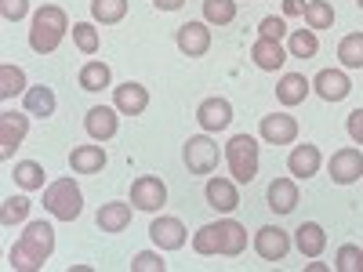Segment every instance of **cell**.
<instances>
[{"label":"cell","mask_w":363,"mask_h":272,"mask_svg":"<svg viewBox=\"0 0 363 272\" xmlns=\"http://www.w3.org/2000/svg\"><path fill=\"white\" fill-rule=\"evenodd\" d=\"M51 251H55V229L44 218L40 222H29L26 232H22V239L8 251V265L18 268V272H37V268H44V261L51 258Z\"/></svg>","instance_id":"obj_1"},{"label":"cell","mask_w":363,"mask_h":272,"mask_svg":"<svg viewBox=\"0 0 363 272\" xmlns=\"http://www.w3.org/2000/svg\"><path fill=\"white\" fill-rule=\"evenodd\" d=\"M244 247H247V229L233 218L211 222V225L196 229V236H193V251L203 254V258H211V254L236 258V254H244Z\"/></svg>","instance_id":"obj_2"},{"label":"cell","mask_w":363,"mask_h":272,"mask_svg":"<svg viewBox=\"0 0 363 272\" xmlns=\"http://www.w3.org/2000/svg\"><path fill=\"white\" fill-rule=\"evenodd\" d=\"M66 29H69L66 11L55 8V4H44L33 15V26H29V47H33L37 55H51L58 44L66 40Z\"/></svg>","instance_id":"obj_3"},{"label":"cell","mask_w":363,"mask_h":272,"mask_svg":"<svg viewBox=\"0 0 363 272\" xmlns=\"http://www.w3.org/2000/svg\"><path fill=\"white\" fill-rule=\"evenodd\" d=\"M44 210L51 218L58 222H73L80 218V210H84V193L73 178H58L51 181V186L44 189Z\"/></svg>","instance_id":"obj_4"},{"label":"cell","mask_w":363,"mask_h":272,"mask_svg":"<svg viewBox=\"0 0 363 272\" xmlns=\"http://www.w3.org/2000/svg\"><path fill=\"white\" fill-rule=\"evenodd\" d=\"M225 164H229V174L233 181H251L258 178V142L251 135H233L229 145H225Z\"/></svg>","instance_id":"obj_5"},{"label":"cell","mask_w":363,"mask_h":272,"mask_svg":"<svg viewBox=\"0 0 363 272\" xmlns=\"http://www.w3.org/2000/svg\"><path fill=\"white\" fill-rule=\"evenodd\" d=\"M182 160H186V167L193 174H211L218 167V145L211 142L207 135H193L186 142V149H182Z\"/></svg>","instance_id":"obj_6"},{"label":"cell","mask_w":363,"mask_h":272,"mask_svg":"<svg viewBox=\"0 0 363 272\" xmlns=\"http://www.w3.org/2000/svg\"><path fill=\"white\" fill-rule=\"evenodd\" d=\"M29 135V113H0V157L11 160L22 138Z\"/></svg>","instance_id":"obj_7"},{"label":"cell","mask_w":363,"mask_h":272,"mask_svg":"<svg viewBox=\"0 0 363 272\" xmlns=\"http://www.w3.org/2000/svg\"><path fill=\"white\" fill-rule=\"evenodd\" d=\"M131 203L138 210H160L167 203V186L157 174H142L131 181Z\"/></svg>","instance_id":"obj_8"},{"label":"cell","mask_w":363,"mask_h":272,"mask_svg":"<svg viewBox=\"0 0 363 272\" xmlns=\"http://www.w3.org/2000/svg\"><path fill=\"white\" fill-rule=\"evenodd\" d=\"M255 251H258V258H265V261H284L287 251H291V236H287L280 225H262V229L255 232Z\"/></svg>","instance_id":"obj_9"},{"label":"cell","mask_w":363,"mask_h":272,"mask_svg":"<svg viewBox=\"0 0 363 272\" xmlns=\"http://www.w3.org/2000/svg\"><path fill=\"white\" fill-rule=\"evenodd\" d=\"M327 171H330V181H338V186H352V181L363 178V153H359V149H338V153L330 157Z\"/></svg>","instance_id":"obj_10"},{"label":"cell","mask_w":363,"mask_h":272,"mask_svg":"<svg viewBox=\"0 0 363 272\" xmlns=\"http://www.w3.org/2000/svg\"><path fill=\"white\" fill-rule=\"evenodd\" d=\"M174 44H178L182 55H189V58L207 55L211 51V29H207V22H186V26H178Z\"/></svg>","instance_id":"obj_11"},{"label":"cell","mask_w":363,"mask_h":272,"mask_svg":"<svg viewBox=\"0 0 363 272\" xmlns=\"http://www.w3.org/2000/svg\"><path fill=\"white\" fill-rule=\"evenodd\" d=\"M120 109H109V106H91L87 116H84V128L95 142H109L116 131H120Z\"/></svg>","instance_id":"obj_12"},{"label":"cell","mask_w":363,"mask_h":272,"mask_svg":"<svg viewBox=\"0 0 363 272\" xmlns=\"http://www.w3.org/2000/svg\"><path fill=\"white\" fill-rule=\"evenodd\" d=\"M258 131H262V138L269 145H291L298 138V120L287 116V113H269V116H262Z\"/></svg>","instance_id":"obj_13"},{"label":"cell","mask_w":363,"mask_h":272,"mask_svg":"<svg viewBox=\"0 0 363 272\" xmlns=\"http://www.w3.org/2000/svg\"><path fill=\"white\" fill-rule=\"evenodd\" d=\"M313 91L323 102H342V98H349L352 84H349V76L342 69H320L316 80H313Z\"/></svg>","instance_id":"obj_14"},{"label":"cell","mask_w":363,"mask_h":272,"mask_svg":"<svg viewBox=\"0 0 363 272\" xmlns=\"http://www.w3.org/2000/svg\"><path fill=\"white\" fill-rule=\"evenodd\" d=\"M113 106L124 113V116H142V113L149 109V91H145L142 84L128 80V84H120V87L113 91Z\"/></svg>","instance_id":"obj_15"},{"label":"cell","mask_w":363,"mask_h":272,"mask_svg":"<svg viewBox=\"0 0 363 272\" xmlns=\"http://www.w3.org/2000/svg\"><path fill=\"white\" fill-rule=\"evenodd\" d=\"M196 120H200V128L211 135V131H225L233 124V106L225 98H203L200 109H196Z\"/></svg>","instance_id":"obj_16"},{"label":"cell","mask_w":363,"mask_h":272,"mask_svg":"<svg viewBox=\"0 0 363 272\" xmlns=\"http://www.w3.org/2000/svg\"><path fill=\"white\" fill-rule=\"evenodd\" d=\"M149 236H153V244L160 251H182L186 247V225H182L178 218H157L153 225H149Z\"/></svg>","instance_id":"obj_17"},{"label":"cell","mask_w":363,"mask_h":272,"mask_svg":"<svg viewBox=\"0 0 363 272\" xmlns=\"http://www.w3.org/2000/svg\"><path fill=\"white\" fill-rule=\"evenodd\" d=\"M203 196H207V203L215 207V210H222V215H229V210H236V207H240L236 181H229V178H207Z\"/></svg>","instance_id":"obj_18"},{"label":"cell","mask_w":363,"mask_h":272,"mask_svg":"<svg viewBox=\"0 0 363 272\" xmlns=\"http://www.w3.org/2000/svg\"><path fill=\"white\" fill-rule=\"evenodd\" d=\"M320 164H323V157H320V149L316 145H294V153L287 157V171L298 178V181H306V178H313L316 171H320Z\"/></svg>","instance_id":"obj_19"},{"label":"cell","mask_w":363,"mask_h":272,"mask_svg":"<svg viewBox=\"0 0 363 272\" xmlns=\"http://www.w3.org/2000/svg\"><path fill=\"white\" fill-rule=\"evenodd\" d=\"M265 200H269V207L277 210V215H291V210L298 207V186H294V178H272Z\"/></svg>","instance_id":"obj_20"},{"label":"cell","mask_w":363,"mask_h":272,"mask_svg":"<svg viewBox=\"0 0 363 272\" xmlns=\"http://www.w3.org/2000/svg\"><path fill=\"white\" fill-rule=\"evenodd\" d=\"M251 58H255V66H258V69L277 73V69L287 62V51H284L280 40H265V37H258V40L251 44Z\"/></svg>","instance_id":"obj_21"},{"label":"cell","mask_w":363,"mask_h":272,"mask_svg":"<svg viewBox=\"0 0 363 272\" xmlns=\"http://www.w3.org/2000/svg\"><path fill=\"white\" fill-rule=\"evenodd\" d=\"M309 91H313V84L306 80V73H284L277 84V98H280V106H301Z\"/></svg>","instance_id":"obj_22"},{"label":"cell","mask_w":363,"mask_h":272,"mask_svg":"<svg viewBox=\"0 0 363 272\" xmlns=\"http://www.w3.org/2000/svg\"><path fill=\"white\" fill-rule=\"evenodd\" d=\"M106 149L102 145H77L73 153H69V167L77 171V174H99L102 167H106Z\"/></svg>","instance_id":"obj_23"},{"label":"cell","mask_w":363,"mask_h":272,"mask_svg":"<svg viewBox=\"0 0 363 272\" xmlns=\"http://www.w3.org/2000/svg\"><path fill=\"white\" fill-rule=\"evenodd\" d=\"M294 244H298V251L306 254V258H320V254H323V247H327V232H323V225L306 222V225H298Z\"/></svg>","instance_id":"obj_24"},{"label":"cell","mask_w":363,"mask_h":272,"mask_svg":"<svg viewBox=\"0 0 363 272\" xmlns=\"http://www.w3.org/2000/svg\"><path fill=\"white\" fill-rule=\"evenodd\" d=\"M131 225V207L128 203H102L99 207V229L102 232H124Z\"/></svg>","instance_id":"obj_25"},{"label":"cell","mask_w":363,"mask_h":272,"mask_svg":"<svg viewBox=\"0 0 363 272\" xmlns=\"http://www.w3.org/2000/svg\"><path fill=\"white\" fill-rule=\"evenodd\" d=\"M55 106H58V102H55V91H51V87L40 84V87H29V91H26V113H29V116L48 120V116H55Z\"/></svg>","instance_id":"obj_26"},{"label":"cell","mask_w":363,"mask_h":272,"mask_svg":"<svg viewBox=\"0 0 363 272\" xmlns=\"http://www.w3.org/2000/svg\"><path fill=\"white\" fill-rule=\"evenodd\" d=\"M26 91H29V84H26V73L18 66H11V62L0 66V98L11 102L15 95H26Z\"/></svg>","instance_id":"obj_27"},{"label":"cell","mask_w":363,"mask_h":272,"mask_svg":"<svg viewBox=\"0 0 363 272\" xmlns=\"http://www.w3.org/2000/svg\"><path fill=\"white\" fill-rule=\"evenodd\" d=\"M320 51V40L313 29H291V40H287V55L291 58H313Z\"/></svg>","instance_id":"obj_28"},{"label":"cell","mask_w":363,"mask_h":272,"mask_svg":"<svg viewBox=\"0 0 363 272\" xmlns=\"http://www.w3.org/2000/svg\"><path fill=\"white\" fill-rule=\"evenodd\" d=\"M338 62L345 69H363V33H349L338 44Z\"/></svg>","instance_id":"obj_29"},{"label":"cell","mask_w":363,"mask_h":272,"mask_svg":"<svg viewBox=\"0 0 363 272\" xmlns=\"http://www.w3.org/2000/svg\"><path fill=\"white\" fill-rule=\"evenodd\" d=\"M124 15H128V0H91V18L102 26H113Z\"/></svg>","instance_id":"obj_30"},{"label":"cell","mask_w":363,"mask_h":272,"mask_svg":"<svg viewBox=\"0 0 363 272\" xmlns=\"http://www.w3.org/2000/svg\"><path fill=\"white\" fill-rule=\"evenodd\" d=\"M15 181H18L26 193L44 189V167L37 160H22V164H15Z\"/></svg>","instance_id":"obj_31"},{"label":"cell","mask_w":363,"mask_h":272,"mask_svg":"<svg viewBox=\"0 0 363 272\" xmlns=\"http://www.w3.org/2000/svg\"><path fill=\"white\" fill-rule=\"evenodd\" d=\"M236 18L233 0H203V22L207 26H229Z\"/></svg>","instance_id":"obj_32"},{"label":"cell","mask_w":363,"mask_h":272,"mask_svg":"<svg viewBox=\"0 0 363 272\" xmlns=\"http://www.w3.org/2000/svg\"><path fill=\"white\" fill-rule=\"evenodd\" d=\"M109 80H113V73H109L106 62H87L80 69V87L84 91H102V87H109Z\"/></svg>","instance_id":"obj_33"},{"label":"cell","mask_w":363,"mask_h":272,"mask_svg":"<svg viewBox=\"0 0 363 272\" xmlns=\"http://www.w3.org/2000/svg\"><path fill=\"white\" fill-rule=\"evenodd\" d=\"M306 22H309V29H330L335 26V8H330L327 0H309L306 4Z\"/></svg>","instance_id":"obj_34"},{"label":"cell","mask_w":363,"mask_h":272,"mask_svg":"<svg viewBox=\"0 0 363 272\" xmlns=\"http://www.w3.org/2000/svg\"><path fill=\"white\" fill-rule=\"evenodd\" d=\"M73 44H77L84 55H95L99 44H102V40H99V29L91 26V22H77V26H73Z\"/></svg>","instance_id":"obj_35"},{"label":"cell","mask_w":363,"mask_h":272,"mask_svg":"<svg viewBox=\"0 0 363 272\" xmlns=\"http://www.w3.org/2000/svg\"><path fill=\"white\" fill-rule=\"evenodd\" d=\"M335 268H338V272H363V247H356V244L338 247V254H335Z\"/></svg>","instance_id":"obj_36"},{"label":"cell","mask_w":363,"mask_h":272,"mask_svg":"<svg viewBox=\"0 0 363 272\" xmlns=\"http://www.w3.org/2000/svg\"><path fill=\"white\" fill-rule=\"evenodd\" d=\"M29 207H33V203H29L26 196H8V200H4V207H0V222H4V225L26 222V215H29Z\"/></svg>","instance_id":"obj_37"},{"label":"cell","mask_w":363,"mask_h":272,"mask_svg":"<svg viewBox=\"0 0 363 272\" xmlns=\"http://www.w3.org/2000/svg\"><path fill=\"white\" fill-rule=\"evenodd\" d=\"M167 268V261L157 254V251H142V254H135V261H131V272H164Z\"/></svg>","instance_id":"obj_38"},{"label":"cell","mask_w":363,"mask_h":272,"mask_svg":"<svg viewBox=\"0 0 363 272\" xmlns=\"http://www.w3.org/2000/svg\"><path fill=\"white\" fill-rule=\"evenodd\" d=\"M287 33H291V29H287L284 18H277V15L262 18V26H258V37H265V40H284Z\"/></svg>","instance_id":"obj_39"},{"label":"cell","mask_w":363,"mask_h":272,"mask_svg":"<svg viewBox=\"0 0 363 272\" xmlns=\"http://www.w3.org/2000/svg\"><path fill=\"white\" fill-rule=\"evenodd\" d=\"M0 15L8 22H22L29 15V0H0Z\"/></svg>","instance_id":"obj_40"},{"label":"cell","mask_w":363,"mask_h":272,"mask_svg":"<svg viewBox=\"0 0 363 272\" xmlns=\"http://www.w3.org/2000/svg\"><path fill=\"white\" fill-rule=\"evenodd\" d=\"M345 131H349V138H352L356 145H363V109L349 113V120H345Z\"/></svg>","instance_id":"obj_41"},{"label":"cell","mask_w":363,"mask_h":272,"mask_svg":"<svg viewBox=\"0 0 363 272\" xmlns=\"http://www.w3.org/2000/svg\"><path fill=\"white\" fill-rule=\"evenodd\" d=\"M284 11L287 15H306V0H284Z\"/></svg>","instance_id":"obj_42"},{"label":"cell","mask_w":363,"mask_h":272,"mask_svg":"<svg viewBox=\"0 0 363 272\" xmlns=\"http://www.w3.org/2000/svg\"><path fill=\"white\" fill-rule=\"evenodd\" d=\"M153 4H157L160 11H178L182 4H186V0H153Z\"/></svg>","instance_id":"obj_43"},{"label":"cell","mask_w":363,"mask_h":272,"mask_svg":"<svg viewBox=\"0 0 363 272\" xmlns=\"http://www.w3.org/2000/svg\"><path fill=\"white\" fill-rule=\"evenodd\" d=\"M356 4H359V8H363V0H356Z\"/></svg>","instance_id":"obj_44"}]
</instances>
